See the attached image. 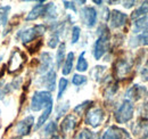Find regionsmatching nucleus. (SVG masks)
Segmentation results:
<instances>
[{
	"label": "nucleus",
	"instance_id": "obj_1",
	"mask_svg": "<svg viewBox=\"0 0 148 139\" xmlns=\"http://www.w3.org/2000/svg\"><path fill=\"white\" fill-rule=\"evenodd\" d=\"M99 36L93 46V56L96 59H100L104 54L107 52L110 46V31L106 26H101L98 30Z\"/></svg>",
	"mask_w": 148,
	"mask_h": 139
},
{
	"label": "nucleus",
	"instance_id": "obj_2",
	"mask_svg": "<svg viewBox=\"0 0 148 139\" xmlns=\"http://www.w3.org/2000/svg\"><path fill=\"white\" fill-rule=\"evenodd\" d=\"M53 104L51 94L49 91H37L34 92L31 102V109L33 112H38L42 108L48 107L49 105Z\"/></svg>",
	"mask_w": 148,
	"mask_h": 139
},
{
	"label": "nucleus",
	"instance_id": "obj_3",
	"mask_svg": "<svg viewBox=\"0 0 148 139\" xmlns=\"http://www.w3.org/2000/svg\"><path fill=\"white\" fill-rule=\"evenodd\" d=\"M133 112L134 108L132 103L125 99L119 107V109L115 112V120L117 123H127L133 118Z\"/></svg>",
	"mask_w": 148,
	"mask_h": 139
},
{
	"label": "nucleus",
	"instance_id": "obj_4",
	"mask_svg": "<svg viewBox=\"0 0 148 139\" xmlns=\"http://www.w3.org/2000/svg\"><path fill=\"white\" fill-rule=\"evenodd\" d=\"M105 119V112L100 107H92L87 112L86 116V123L89 124L92 128L99 127Z\"/></svg>",
	"mask_w": 148,
	"mask_h": 139
},
{
	"label": "nucleus",
	"instance_id": "obj_5",
	"mask_svg": "<svg viewBox=\"0 0 148 139\" xmlns=\"http://www.w3.org/2000/svg\"><path fill=\"white\" fill-rule=\"evenodd\" d=\"M46 32V26L45 25H36L33 28L26 29L25 31H23L21 33V40L23 43H29V42H33V40H36L40 35H42Z\"/></svg>",
	"mask_w": 148,
	"mask_h": 139
},
{
	"label": "nucleus",
	"instance_id": "obj_6",
	"mask_svg": "<svg viewBox=\"0 0 148 139\" xmlns=\"http://www.w3.org/2000/svg\"><path fill=\"white\" fill-rule=\"evenodd\" d=\"M24 61H25V55L22 52H19L18 49H15V52L12 54V56L9 58V62H8L9 73H14V72L21 70Z\"/></svg>",
	"mask_w": 148,
	"mask_h": 139
},
{
	"label": "nucleus",
	"instance_id": "obj_7",
	"mask_svg": "<svg viewBox=\"0 0 148 139\" xmlns=\"http://www.w3.org/2000/svg\"><path fill=\"white\" fill-rule=\"evenodd\" d=\"M103 139H131V137L127 130L113 125L104 132Z\"/></svg>",
	"mask_w": 148,
	"mask_h": 139
},
{
	"label": "nucleus",
	"instance_id": "obj_8",
	"mask_svg": "<svg viewBox=\"0 0 148 139\" xmlns=\"http://www.w3.org/2000/svg\"><path fill=\"white\" fill-rule=\"evenodd\" d=\"M81 17L88 28H93L97 23V12L93 7H84L81 10Z\"/></svg>",
	"mask_w": 148,
	"mask_h": 139
},
{
	"label": "nucleus",
	"instance_id": "obj_9",
	"mask_svg": "<svg viewBox=\"0 0 148 139\" xmlns=\"http://www.w3.org/2000/svg\"><path fill=\"white\" fill-rule=\"evenodd\" d=\"M132 69V64L127 59H120L115 63V75L117 79H124Z\"/></svg>",
	"mask_w": 148,
	"mask_h": 139
},
{
	"label": "nucleus",
	"instance_id": "obj_10",
	"mask_svg": "<svg viewBox=\"0 0 148 139\" xmlns=\"http://www.w3.org/2000/svg\"><path fill=\"white\" fill-rule=\"evenodd\" d=\"M127 21H128L127 14H124L120 10H113L112 12L110 22H111V26L113 29H119V28L125 25Z\"/></svg>",
	"mask_w": 148,
	"mask_h": 139
},
{
	"label": "nucleus",
	"instance_id": "obj_11",
	"mask_svg": "<svg viewBox=\"0 0 148 139\" xmlns=\"http://www.w3.org/2000/svg\"><path fill=\"white\" fill-rule=\"evenodd\" d=\"M34 123V118L33 116H27L25 118L23 121L18 122V124L16 125V132L19 136H26L31 132V129L33 127Z\"/></svg>",
	"mask_w": 148,
	"mask_h": 139
},
{
	"label": "nucleus",
	"instance_id": "obj_12",
	"mask_svg": "<svg viewBox=\"0 0 148 139\" xmlns=\"http://www.w3.org/2000/svg\"><path fill=\"white\" fill-rule=\"evenodd\" d=\"M144 94H146V88L143 87V86H139V85H136L133 87H131L127 91L125 96L130 98V99H133V100H139Z\"/></svg>",
	"mask_w": 148,
	"mask_h": 139
},
{
	"label": "nucleus",
	"instance_id": "obj_13",
	"mask_svg": "<svg viewBox=\"0 0 148 139\" xmlns=\"http://www.w3.org/2000/svg\"><path fill=\"white\" fill-rule=\"evenodd\" d=\"M133 32L134 33L148 32V15L136 19V22L133 23Z\"/></svg>",
	"mask_w": 148,
	"mask_h": 139
},
{
	"label": "nucleus",
	"instance_id": "obj_14",
	"mask_svg": "<svg viewBox=\"0 0 148 139\" xmlns=\"http://www.w3.org/2000/svg\"><path fill=\"white\" fill-rule=\"evenodd\" d=\"M55 82H56V73L50 70L45 76L41 78V83L47 88L48 90H54L55 89Z\"/></svg>",
	"mask_w": 148,
	"mask_h": 139
},
{
	"label": "nucleus",
	"instance_id": "obj_15",
	"mask_svg": "<svg viewBox=\"0 0 148 139\" xmlns=\"http://www.w3.org/2000/svg\"><path fill=\"white\" fill-rule=\"evenodd\" d=\"M77 124V120L74 115H67L60 124V129L63 132H70L72 131Z\"/></svg>",
	"mask_w": 148,
	"mask_h": 139
},
{
	"label": "nucleus",
	"instance_id": "obj_16",
	"mask_svg": "<svg viewBox=\"0 0 148 139\" xmlns=\"http://www.w3.org/2000/svg\"><path fill=\"white\" fill-rule=\"evenodd\" d=\"M50 66H51V56L48 52H43L41 55V58H40V66H39L38 72L45 73L50 69Z\"/></svg>",
	"mask_w": 148,
	"mask_h": 139
},
{
	"label": "nucleus",
	"instance_id": "obj_17",
	"mask_svg": "<svg viewBox=\"0 0 148 139\" xmlns=\"http://www.w3.org/2000/svg\"><path fill=\"white\" fill-rule=\"evenodd\" d=\"M43 10H45V5H37L26 16V21H34L39 18L42 14H43Z\"/></svg>",
	"mask_w": 148,
	"mask_h": 139
},
{
	"label": "nucleus",
	"instance_id": "obj_18",
	"mask_svg": "<svg viewBox=\"0 0 148 139\" xmlns=\"http://www.w3.org/2000/svg\"><path fill=\"white\" fill-rule=\"evenodd\" d=\"M146 14H148V1L143 2V5L132 13L131 18L132 19H138V18L143 17V16H146Z\"/></svg>",
	"mask_w": 148,
	"mask_h": 139
},
{
	"label": "nucleus",
	"instance_id": "obj_19",
	"mask_svg": "<svg viewBox=\"0 0 148 139\" xmlns=\"http://www.w3.org/2000/svg\"><path fill=\"white\" fill-rule=\"evenodd\" d=\"M131 46L136 47V46H148V32L145 33H140L138 34L134 39H131Z\"/></svg>",
	"mask_w": 148,
	"mask_h": 139
},
{
	"label": "nucleus",
	"instance_id": "obj_20",
	"mask_svg": "<svg viewBox=\"0 0 148 139\" xmlns=\"http://www.w3.org/2000/svg\"><path fill=\"white\" fill-rule=\"evenodd\" d=\"M73 61H74V54L73 52H69V55H67V57L65 59V64H64L63 70H62V72H63L64 75H69L71 73V71L73 69Z\"/></svg>",
	"mask_w": 148,
	"mask_h": 139
},
{
	"label": "nucleus",
	"instance_id": "obj_21",
	"mask_svg": "<svg viewBox=\"0 0 148 139\" xmlns=\"http://www.w3.org/2000/svg\"><path fill=\"white\" fill-rule=\"evenodd\" d=\"M51 111H53V104L49 105L48 107H46V108H45V112L41 114V116H40V118H39V120H38V123H37V125H36V128H37V129H39L41 125H43V124H45V122L48 120L49 115L51 114Z\"/></svg>",
	"mask_w": 148,
	"mask_h": 139
},
{
	"label": "nucleus",
	"instance_id": "obj_22",
	"mask_svg": "<svg viewBox=\"0 0 148 139\" xmlns=\"http://www.w3.org/2000/svg\"><path fill=\"white\" fill-rule=\"evenodd\" d=\"M65 43H60L59 47H58V50H57V55H56V64H57V67H60L64 58H65Z\"/></svg>",
	"mask_w": 148,
	"mask_h": 139
},
{
	"label": "nucleus",
	"instance_id": "obj_23",
	"mask_svg": "<svg viewBox=\"0 0 148 139\" xmlns=\"http://www.w3.org/2000/svg\"><path fill=\"white\" fill-rule=\"evenodd\" d=\"M9 12H10V6H0V24L1 25L7 24Z\"/></svg>",
	"mask_w": 148,
	"mask_h": 139
},
{
	"label": "nucleus",
	"instance_id": "obj_24",
	"mask_svg": "<svg viewBox=\"0 0 148 139\" xmlns=\"http://www.w3.org/2000/svg\"><path fill=\"white\" fill-rule=\"evenodd\" d=\"M84 55H86V52H83L80 55L79 59H77L76 70H77L79 72H86V71L88 70V62H87V59L84 58Z\"/></svg>",
	"mask_w": 148,
	"mask_h": 139
},
{
	"label": "nucleus",
	"instance_id": "obj_25",
	"mask_svg": "<svg viewBox=\"0 0 148 139\" xmlns=\"http://www.w3.org/2000/svg\"><path fill=\"white\" fill-rule=\"evenodd\" d=\"M43 15L47 16V17H50V18L56 17V8H55V6H54L53 2H50V3H48V5L45 6Z\"/></svg>",
	"mask_w": 148,
	"mask_h": 139
},
{
	"label": "nucleus",
	"instance_id": "obj_26",
	"mask_svg": "<svg viewBox=\"0 0 148 139\" xmlns=\"http://www.w3.org/2000/svg\"><path fill=\"white\" fill-rule=\"evenodd\" d=\"M67 85H69V81H67L65 78H62V79L59 80V85H58V96H57L58 99L62 98L64 91H65L66 88H67Z\"/></svg>",
	"mask_w": 148,
	"mask_h": 139
},
{
	"label": "nucleus",
	"instance_id": "obj_27",
	"mask_svg": "<svg viewBox=\"0 0 148 139\" xmlns=\"http://www.w3.org/2000/svg\"><path fill=\"white\" fill-rule=\"evenodd\" d=\"M92 104V102H90V100H87V102H83L82 104L77 105L75 108H74V112L75 113H77V114H82L86 109H88L89 108V106Z\"/></svg>",
	"mask_w": 148,
	"mask_h": 139
},
{
	"label": "nucleus",
	"instance_id": "obj_28",
	"mask_svg": "<svg viewBox=\"0 0 148 139\" xmlns=\"http://www.w3.org/2000/svg\"><path fill=\"white\" fill-rule=\"evenodd\" d=\"M72 82H73V85H75V86H81V85H83V83L87 82V78L84 75L75 74L73 76V79H72Z\"/></svg>",
	"mask_w": 148,
	"mask_h": 139
},
{
	"label": "nucleus",
	"instance_id": "obj_29",
	"mask_svg": "<svg viewBox=\"0 0 148 139\" xmlns=\"http://www.w3.org/2000/svg\"><path fill=\"white\" fill-rule=\"evenodd\" d=\"M58 42H59V36H58V31H56L55 34H53L50 36V39L48 41V46L50 48H56L57 45H58Z\"/></svg>",
	"mask_w": 148,
	"mask_h": 139
},
{
	"label": "nucleus",
	"instance_id": "obj_30",
	"mask_svg": "<svg viewBox=\"0 0 148 139\" xmlns=\"http://www.w3.org/2000/svg\"><path fill=\"white\" fill-rule=\"evenodd\" d=\"M77 139H93V133L90 130L84 129V130H82V131L79 133Z\"/></svg>",
	"mask_w": 148,
	"mask_h": 139
},
{
	"label": "nucleus",
	"instance_id": "obj_31",
	"mask_svg": "<svg viewBox=\"0 0 148 139\" xmlns=\"http://www.w3.org/2000/svg\"><path fill=\"white\" fill-rule=\"evenodd\" d=\"M80 33H81L80 28H79V26H74L73 30H72V43H76V42L79 41Z\"/></svg>",
	"mask_w": 148,
	"mask_h": 139
},
{
	"label": "nucleus",
	"instance_id": "obj_32",
	"mask_svg": "<svg viewBox=\"0 0 148 139\" xmlns=\"http://www.w3.org/2000/svg\"><path fill=\"white\" fill-rule=\"evenodd\" d=\"M56 129H57V127H56L55 122H50V123H48V125L45 128V133H46L47 136H48V135H51V133L55 132Z\"/></svg>",
	"mask_w": 148,
	"mask_h": 139
},
{
	"label": "nucleus",
	"instance_id": "obj_33",
	"mask_svg": "<svg viewBox=\"0 0 148 139\" xmlns=\"http://www.w3.org/2000/svg\"><path fill=\"white\" fill-rule=\"evenodd\" d=\"M3 86H5V83L1 81V82H0V99H2V98L8 94V91H9L8 86H6V87H3Z\"/></svg>",
	"mask_w": 148,
	"mask_h": 139
},
{
	"label": "nucleus",
	"instance_id": "obj_34",
	"mask_svg": "<svg viewBox=\"0 0 148 139\" xmlns=\"http://www.w3.org/2000/svg\"><path fill=\"white\" fill-rule=\"evenodd\" d=\"M41 46H42V41H41V40H38V41H36V43L29 48V49H30V52L32 54V52H38V50L40 49V47H41Z\"/></svg>",
	"mask_w": 148,
	"mask_h": 139
},
{
	"label": "nucleus",
	"instance_id": "obj_35",
	"mask_svg": "<svg viewBox=\"0 0 148 139\" xmlns=\"http://www.w3.org/2000/svg\"><path fill=\"white\" fill-rule=\"evenodd\" d=\"M141 79L144 80V81H148V69L147 67H144V69L141 70Z\"/></svg>",
	"mask_w": 148,
	"mask_h": 139
},
{
	"label": "nucleus",
	"instance_id": "obj_36",
	"mask_svg": "<svg viewBox=\"0 0 148 139\" xmlns=\"http://www.w3.org/2000/svg\"><path fill=\"white\" fill-rule=\"evenodd\" d=\"M64 5H65L66 8H70V9H72L73 12H76V8H75V6H74V2H72V1H64Z\"/></svg>",
	"mask_w": 148,
	"mask_h": 139
},
{
	"label": "nucleus",
	"instance_id": "obj_37",
	"mask_svg": "<svg viewBox=\"0 0 148 139\" xmlns=\"http://www.w3.org/2000/svg\"><path fill=\"white\" fill-rule=\"evenodd\" d=\"M123 3H124L123 6H124L125 8H131V7H132V6L136 3V1H124Z\"/></svg>",
	"mask_w": 148,
	"mask_h": 139
},
{
	"label": "nucleus",
	"instance_id": "obj_38",
	"mask_svg": "<svg viewBox=\"0 0 148 139\" xmlns=\"http://www.w3.org/2000/svg\"><path fill=\"white\" fill-rule=\"evenodd\" d=\"M144 139H148V131L145 133V137H144Z\"/></svg>",
	"mask_w": 148,
	"mask_h": 139
},
{
	"label": "nucleus",
	"instance_id": "obj_39",
	"mask_svg": "<svg viewBox=\"0 0 148 139\" xmlns=\"http://www.w3.org/2000/svg\"><path fill=\"white\" fill-rule=\"evenodd\" d=\"M95 3H98V5H100V3H101V1H98V0H95Z\"/></svg>",
	"mask_w": 148,
	"mask_h": 139
},
{
	"label": "nucleus",
	"instance_id": "obj_40",
	"mask_svg": "<svg viewBox=\"0 0 148 139\" xmlns=\"http://www.w3.org/2000/svg\"><path fill=\"white\" fill-rule=\"evenodd\" d=\"M12 139H21V138H18V137H16V138H12Z\"/></svg>",
	"mask_w": 148,
	"mask_h": 139
},
{
	"label": "nucleus",
	"instance_id": "obj_41",
	"mask_svg": "<svg viewBox=\"0 0 148 139\" xmlns=\"http://www.w3.org/2000/svg\"><path fill=\"white\" fill-rule=\"evenodd\" d=\"M55 139H60V138H59V137H56V138Z\"/></svg>",
	"mask_w": 148,
	"mask_h": 139
},
{
	"label": "nucleus",
	"instance_id": "obj_42",
	"mask_svg": "<svg viewBox=\"0 0 148 139\" xmlns=\"http://www.w3.org/2000/svg\"><path fill=\"white\" fill-rule=\"evenodd\" d=\"M146 67H147V69H148V62H147V66H146Z\"/></svg>",
	"mask_w": 148,
	"mask_h": 139
}]
</instances>
